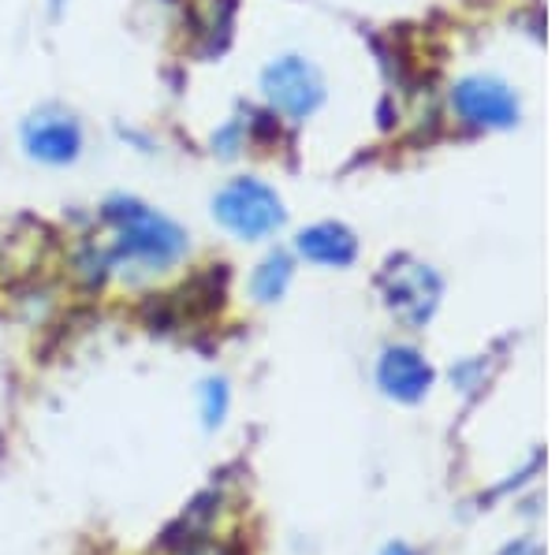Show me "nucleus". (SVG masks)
I'll return each mask as SVG.
<instances>
[{
	"label": "nucleus",
	"instance_id": "nucleus-1",
	"mask_svg": "<svg viewBox=\"0 0 559 555\" xmlns=\"http://www.w3.org/2000/svg\"><path fill=\"white\" fill-rule=\"evenodd\" d=\"M105 220L116 228V243L108 250L112 262L139 265L146 273H160V268L176 265L187 254V236L168 217L146 209L139 202L116 198L105 205Z\"/></svg>",
	"mask_w": 559,
	"mask_h": 555
},
{
	"label": "nucleus",
	"instance_id": "nucleus-2",
	"mask_svg": "<svg viewBox=\"0 0 559 555\" xmlns=\"http://www.w3.org/2000/svg\"><path fill=\"white\" fill-rule=\"evenodd\" d=\"M213 213L221 217L224 228H231L242 239H261L280 224V202L269 186L254 179H236L228 183L213 202Z\"/></svg>",
	"mask_w": 559,
	"mask_h": 555
},
{
	"label": "nucleus",
	"instance_id": "nucleus-3",
	"mask_svg": "<svg viewBox=\"0 0 559 555\" xmlns=\"http://www.w3.org/2000/svg\"><path fill=\"white\" fill-rule=\"evenodd\" d=\"M23 142L31 157L45 160V165H68L83 149V131L68 116H34L23 128Z\"/></svg>",
	"mask_w": 559,
	"mask_h": 555
},
{
	"label": "nucleus",
	"instance_id": "nucleus-4",
	"mask_svg": "<svg viewBox=\"0 0 559 555\" xmlns=\"http://www.w3.org/2000/svg\"><path fill=\"white\" fill-rule=\"evenodd\" d=\"M216 507H221V496H216V492H202V496H198L194 504L165 530V536H160V548L179 552V555L198 552L205 541H210Z\"/></svg>",
	"mask_w": 559,
	"mask_h": 555
},
{
	"label": "nucleus",
	"instance_id": "nucleus-5",
	"mask_svg": "<svg viewBox=\"0 0 559 555\" xmlns=\"http://www.w3.org/2000/svg\"><path fill=\"white\" fill-rule=\"evenodd\" d=\"M265 89L280 109L292 112V116H302L313 101H318V83H313V75L306 71V64H299V60H284V64H276L269 71Z\"/></svg>",
	"mask_w": 559,
	"mask_h": 555
},
{
	"label": "nucleus",
	"instance_id": "nucleus-6",
	"mask_svg": "<svg viewBox=\"0 0 559 555\" xmlns=\"http://www.w3.org/2000/svg\"><path fill=\"white\" fill-rule=\"evenodd\" d=\"M432 384V370L421 362L414 351H388L384 362H381V388L388 396L403 399V402H414L426 396V388Z\"/></svg>",
	"mask_w": 559,
	"mask_h": 555
},
{
	"label": "nucleus",
	"instance_id": "nucleus-7",
	"mask_svg": "<svg viewBox=\"0 0 559 555\" xmlns=\"http://www.w3.org/2000/svg\"><path fill=\"white\" fill-rule=\"evenodd\" d=\"M299 250L306 257H313V262L344 265V262H350V254H355V243H350V236L344 228H332V224H324V228L302 231Z\"/></svg>",
	"mask_w": 559,
	"mask_h": 555
},
{
	"label": "nucleus",
	"instance_id": "nucleus-8",
	"mask_svg": "<svg viewBox=\"0 0 559 555\" xmlns=\"http://www.w3.org/2000/svg\"><path fill=\"white\" fill-rule=\"evenodd\" d=\"M287 276H292V265H287V257L284 254H273L254 273V294H258L261 302L280 299V294H284V288H287Z\"/></svg>",
	"mask_w": 559,
	"mask_h": 555
},
{
	"label": "nucleus",
	"instance_id": "nucleus-9",
	"mask_svg": "<svg viewBox=\"0 0 559 555\" xmlns=\"http://www.w3.org/2000/svg\"><path fill=\"white\" fill-rule=\"evenodd\" d=\"M228 414V384L224 381H205L202 384V418L205 429H216Z\"/></svg>",
	"mask_w": 559,
	"mask_h": 555
},
{
	"label": "nucleus",
	"instance_id": "nucleus-10",
	"mask_svg": "<svg viewBox=\"0 0 559 555\" xmlns=\"http://www.w3.org/2000/svg\"><path fill=\"white\" fill-rule=\"evenodd\" d=\"M503 555H540V548H537L534 541H519V544H511V548L503 552Z\"/></svg>",
	"mask_w": 559,
	"mask_h": 555
},
{
	"label": "nucleus",
	"instance_id": "nucleus-11",
	"mask_svg": "<svg viewBox=\"0 0 559 555\" xmlns=\"http://www.w3.org/2000/svg\"><path fill=\"white\" fill-rule=\"evenodd\" d=\"M384 555H414V552L407 548V544H388Z\"/></svg>",
	"mask_w": 559,
	"mask_h": 555
}]
</instances>
